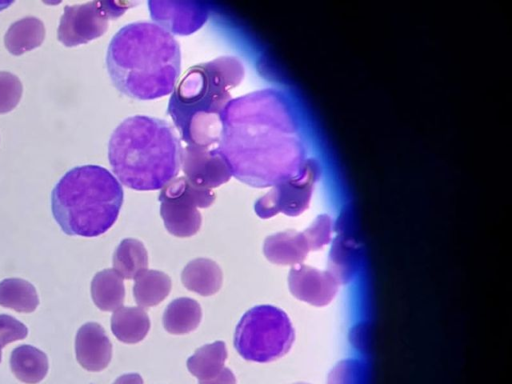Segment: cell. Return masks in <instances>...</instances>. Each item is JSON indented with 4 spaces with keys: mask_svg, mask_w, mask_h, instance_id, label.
I'll return each mask as SVG.
<instances>
[{
    "mask_svg": "<svg viewBox=\"0 0 512 384\" xmlns=\"http://www.w3.org/2000/svg\"><path fill=\"white\" fill-rule=\"evenodd\" d=\"M217 149L232 176L256 188L300 175V144L282 96L262 89L232 99L222 120Z\"/></svg>",
    "mask_w": 512,
    "mask_h": 384,
    "instance_id": "obj_1",
    "label": "cell"
},
{
    "mask_svg": "<svg viewBox=\"0 0 512 384\" xmlns=\"http://www.w3.org/2000/svg\"><path fill=\"white\" fill-rule=\"evenodd\" d=\"M106 67L122 94L136 100L159 99L172 93L177 84L180 46L173 35L155 23H129L112 37Z\"/></svg>",
    "mask_w": 512,
    "mask_h": 384,
    "instance_id": "obj_2",
    "label": "cell"
},
{
    "mask_svg": "<svg viewBox=\"0 0 512 384\" xmlns=\"http://www.w3.org/2000/svg\"><path fill=\"white\" fill-rule=\"evenodd\" d=\"M239 59L221 56L190 67L173 89L167 113L186 145L216 147L231 91L244 78Z\"/></svg>",
    "mask_w": 512,
    "mask_h": 384,
    "instance_id": "obj_3",
    "label": "cell"
},
{
    "mask_svg": "<svg viewBox=\"0 0 512 384\" xmlns=\"http://www.w3.org/2000/svg\"><path fill=\"white\" fill-rule=\"evenodd\" d=\"M182 145L166 120L135 115L123 120L108 143V159L117 180L130 189H162L179 173Z\"/></svg>",
    "mask_w": 512,
    "mask_h": 384,
    "instance_id": "obj_4",
    "label": "cell"
},
{
    "mask_svg": "<svg viewBox=\"0 0 512 384\" xmlns=\"http://www.w3.org/2000/svg\"><path fill=\"white\" fill-rule=\"evenodd\" d=\"M121 183L99 165L67 171L51 193L55 221L67 235L96 237L116 222L123 204Z\"/></svg>",
    "mask_w": 512,
    "mask_h": 384,
    "instance_id": "obj_5",
    "label": "cell"
},
{
    "mask_svg": "<svg viewBox=\"0 0 512 384\" xmlns=\"http://www.w3.org/2000/svg\"><path fill=\"white\" fill-rule=\"evenodd\" d=\"M295 339L287 314L272 305H258L240 319L234 333V347L247 361L267 363L288 353Z\"/></svg>",
    "mask_w": 512,
    "mask_h": 384,
    "instance_id": "obj_6",
    "label": "cell"
},
{
    "mask_svg": "<svg viewBox=\"0 0 512 384\" xmlns=\"http://www.w3.org/2000/svg\"><path fill=\"white\" fill-rule=\"evenodd\" d=\"M212 190L193 186L185 177H176L159 194L160 215L167 231L176 237L195 235L202 223L198 208L215 201Z\"/></svg>",
    "mask_w": 512,
    "mask_h": 384,
    "instance_id": "obj_7",
    "label": "cell"
},
{
    "mask_svg": "<svg viewBox=\"0 0 512 384\" xmlns=\"http://www.w3.org/2000/svg\"><path fill=\"white\" fill-rule=\"evenodd\" d=\"M131 2L90 1L66 5L58 26V40L67 47L85 44L102 36L109 21L120 17Z\"/></svg>",
    "mask_w": 512,
    "mask_h": 384,
    "instance_id": "obj_8",
    "label": "cell"
},
{
    "mask_svg": "<svg viewBox=\"0 0 512 384\" xmlns=\"http://www.w3.org/2000/svg\"><path fill=\"white\" fill-rule=\"evenodd\" d=\"M181 168L184 177L195 187H219L232 177L231 170L216 147L186 145L182 151Z\"/></svg>",
    "mask_w": 512,
    "mask_h": 384,
    "instance_id": "obj_9",
    "label": "cell"
},
{
    "mask_svg": "<svg viewBox=\"0 0 512 384\" xmlns=\"http://www.w3.org/2000/svg\"><path fill=\"white\" fill-rule=\"evenodd\" d=\"M148 5L154 23L171 35H190L208 18L207 8L197 1L152 0Z\"/></svg>",
    "mask_w": 512,
    "mask_h": 384,
    "instance_id": "obj_10",
    "label": "cell"
},
{
    "mask_svg": "<svg viewBox=\"0 0 512 384\" xmlns=\"http://www.w3.org/2000/svg\"><path fill=\"white\" fill-rule=\"evenodd\" d=\"M310 191L309 183L299 175L273 186L258 198L254 204L255 213L262 219L271 218L279 212L297 216L308 207Z\"/></svg>",
    "mask_w": 512,
    "mask_h": 384,
    "instance_id": "obj_11",
    "label": "cell"
},
{
    "mask_svg": "<svg viewBox=\"0 0 512 384\" xmlns=\"http://www.w3.org/2000/svg\"><path fill=\"white\" fill-rule=\"evenodd\" d=\"M291 294L313 306L329 304L337 293L338 282L329 271L298 264L288 275Z\"/></svg>",
    "mask_w": 512,
    "mask_h": 384,
    "instance_id": "obj_12",
    "label": "cell"
},
{
    "mask_svg": "<svg viewBox=\"0 0 512 384\" xmlns=\"http://www.w3.org/2000/svg\"><path fill=\"white\" fill-rule=\"evenodd\" d=\"M75 352L77 361L84 369L98 372L110 363L112 344L100 324L89 322L77 331Z\"/></svg>",
    "mask_w": 512,
    "mask_h": 384,
    "instance_id": "obj_13",
    "label": "cell"
},
{
    "mask_svg": "<svg viewBox=\"0 0 512 384\" xmlns=\"http://www.w3.org/2000/svg\"><path fill=\"white\" fill-rule=\"evenodd\" d=\"M307 240L302 233L284 231L268 236L263 244V253L277 265L301 264L309 252Z\"/></svg>",
    "mask_w": 512,
    "mask_h": 384,
    "instance_id": "obj_14",
    "label": "cell"
},
{
    "mask_svg": "<svg viewBox=\"0 0 512 384\" xmlns=\"http://www.w3.org/2000/svg\"><path fill=\"white\" fill-rule=\"evenodd\" d=\"M222 279V271L218 264L206 258L190 261L181 273L183 285L201 296L217 293L222 286Z\"/></svg>",
    "mask_w": 512,
    "mask_h": 384,
    "instance_id": "obj_15",
    "label": "cell"
},
{
    "mask_svg": "<svg viewBox=\"0 0 512 384\" xmlns=\"http://www.w3.org/2000/svg\"><path fill=\"white\" fill-rule=\"evenodd\" d=\"M45 38L42 20L27 16L13 22L4 35V44L13 55H21L40 46Z\"/></svg>",
    "mask_w": 512,
    "mask_h": 384,
    "instance_id": "obj_16",
    "label": "cell"
},
{
    "mask_svg": "<svg viewBox=\"0 0 512 384\" xmlns=\"http://www.w3.org/2000/svg\"><path fill=\"white\" fill-rule=\"evenodd\" d=\"M150 329V320L141 307L121 306L113 312L111 330L116 338L126 344L142 341Z\"/></svg>",
    "mask_w": 512,
    "mask_h": 384,
    "instance_id": "obj_17",
    "label": "cell"
},
{
    "mask_svg": "<svg viewBox=\"0 0 512 384\" xmlns=\"http://www.w3.org/2000/svg\"><path fill=\"white\" fill-rule=\"evenodd\" d=\"M201 318L200 304L194 299L180 297L168 304L163 313L162 323L170 334L181 335L194 331Z\"/></svg>",
    "mask_w": 512,
    "mask_h": 384,
    "instance_id": "obj_18",
    "label": "cell"
},
{
    "mask_svg": "<svg viewBox=\"0 0 512 384\" xmlns=\"http://www.w3.org/2000/svg\"><path fill=\"white\" fill-rule=\"evenodd\" d=\"M10 368L20 381L36 384L48 372V359L43 351L34 346L20 345L11 353Z\"/></svg>",
    "mask_w": 512,
    "mask_h": 384,
    "instance_id": "obj_19",
    "label": "cell"
},
{
    "mask_svg": "<svg viewBox=\"0 0 512 384\" xmlns=\"http://www.w3.org/2000/svg\"><path fill=\"white\" fill-rule=\"evenodd\" d=\"M91 296L102 311H115L125 298L123 278L114 269L98 272L91 282Z\"/></svg>",
    "mask_w": 512,
    "mask_h": 384,
    "instance_id": "obj_20",
    "label": "cell"
},
{
    "mask_svg": "<svg viewBox=\"0 0 512 384\" xmlns=\"http://www.w3.org/2000/svg\"><path fill=\"white\" fill-rule=\"evenodd\" d=\"M133 295L141 308L158 305L170 293L171 279L158 270H144L134 278Z\"/></svg>",
    "mask_w": 512,
    "mask_h": 384,
    "instance_id": "obj_21",
    "label": "cell"
},
{
    "mask_svg": "<svg viewBox=\"0 0 512 384\" xmlns=\"http://www.w3.org/2000/svg\"><path fill=\"white\" fill-rule=\"evenodd\" d=\"M227 349L223 341H215L198 348L188 358L186 365L189 372L199 381L217 376L224 368Z\"/></svg>",
    "mask_w": 512,
    "mask_h": 384,
    "instance_id": "obj_22",
    "label": "cell"
},
{
    "mask_svg": "<svg viewBox=\"0 0 512 384\" xmlns=\"http://www.w3.org/2000/svg\"><path fill=\"white\" fill-rule=\"evenodd\" d=\"M148 267V253L137 239H123L113 255V269L125 279H134Z\"/></svg>",
    "mask_w": 512,
    "mask_h": 384,
    "instance_id": "obj_23",
    "label": "cell"
},
{
    "mask_svg": "<svg viewBox=\"0 0 512 384\" xmlns=\"http://www.w3.org/2000/svg\"><path fill=\"white\" fill-rule=\"evenodd\" d=\"M39 304L35 287L20 278L0 282V305L21 313L33 312Z\"/></svg>",
    "mask_w": 512,
    "mask_h": 384,
    "instance_id": "obj_24",
    "label": "cell"
},
{
    "mask_svg": "<svg viewBox=\"0 0 512 384\" xmlns=\"http://www.w3.org/2000/svg\"><path fill=\"white\" fill-rule=\"evenodd\" d=\"M356 266V251L352 246L335 241L330 257V273L335 277L338 283L349 281Z\"/></svg>",
    "mask_w": 512,
    "mask_h": 384,
    "instance_id": "obj_25",
    "label": "cell"
},
{
    "mask_svg": "<svg viewBox=\"0 0 512 384\" xmlns=\"http://www.w3.org/2000/svg\"><path fill=\"white\" fill-rule=\"evenodd\" d=\"M365 368L357 359L337 363L327 376V384H364Z\"/></svg>",
    "mask_w": 512,
    "mask_h": 384,
    "instance_id": "obj_26",
    "label": "cell"
},
{
    "mask_svg": "<svg viewBox=\"0 0 512 384\" xmlns=\"http://www.w3.org/2000/svg\"><path fill=\"white\" fill-rule=\"evenodd\" d=\"M23 86L18 76L7 71H0V114L14 109L19 103Z\"/></svg>",
    "mask_w": 512,
    "mask_h": 384,
    "instance_id": "obj_27",
    "label": "cell"
},
{
    "mask_svg": "<svg viewBox=\"0 0 512 384\" xmlns=\"http://www.w3.org/2000/svg\"><path fill=\"white\" fill-rule=\"evenodd\" d=\"M331 225L327 217L319 216L303 234L309 250H319L329 242Z\"/></svg>",
    "mask_w": 512,
    "mask_h": 384,
    "instance_id": "obj_28",
    "label": "cell"
},
{
    "mask_svg": "<svg viewBox=\"0 0 512 384\" xmlns=\"http://www.w3.org/2000/svg\"><path fill=\"white\" fill-rule=\"evenodd\" d=\"M28 334L27 327L15 319L14 317L6 314L0 315V346L4 347L7 344L26 338Z\"/></svg>",
    "mask_w": 512,
    "mask_h": 384,
    "instance_id": "obj_29",
    "label": "cell"
},
{
    "mask_svg": "<svg viewBox=\"0 0 512 384\" xmlns=\"http://www.w3.org/2000/svg\"><path fill=\"white\" fill-rule=\"evenodd\" d=\"M199 384H236V378L229 368L224 367L217 376L199 381Z\"/></svg>",
    "mask_w": 512,
    "mask_h": 384,
    "instance_id": "obj_30",
    "label": "cell"
},
{
    "mask_svg": "<svg viewBox=\"0 0 512 384\" xmlns=\"http://www.w3.org/2000/svg\"><path fill=\"white\" fill-rule=\"evenodd\" d=\"M113 384H143V379L138 373L121 375Z\"/></svg>",
    "mask_w": 512,
    "mask_h": 384,
    "instance_id": "obj_31",
    "label": "cell"
},
{
    "mask_svg": "<svg viewBox=\"0 0 512 384\" xmlns=\"http://www.w3.org/2000/svg\"><path fill=\"white\" fill-rule=\"evenodd\" d=\"M1 346H0V362H1V359H2V352H1Z\"/></svg>",
    "mask_w": 512,
    "mask_h": 384,
    "instance_id": "obj_32",
    "label": "cell"
},
{
    "mask_svg": "<svg viewBox=\"0 0 512 384\" xmlns=\"http://www.w3.org/2000/svg\"><path fill=\"white\" fill-rule=\"evenodd\" d=\"M295 384H308V383H295Z\"/></svg>",
    "mask_w": 512,
    "mask_h": 384,
    "instance_id": "obj_33",
    "label": "cell"
}]
</instances>
